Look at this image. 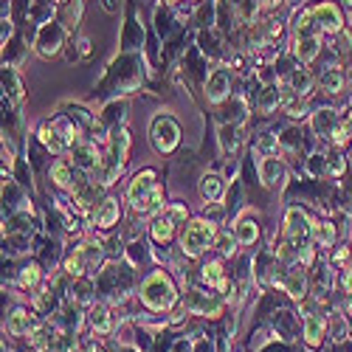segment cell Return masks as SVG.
I'll return each mask as SVG.
<instances>
[{
	"label": "cell",
	"instance_id": "1",
	"mask_svg": "<svg viewBox=\"0 0 352 352\" xmlns=\"http://www.w3.org/2000/svg\"><path fill=\"white\" fill-rule=\"evenodd\" d=\"M82 133L85 130L71 119V116L63 113V116H54V119L43 122L37 127V141L45 146L48 153L63 155V153H71L74 146L82 141Z\"/></svg>",
	"mask_w": 352,
	"mask_h": 352
},
{
	"label": "cell",
	"instance_id": "2",
	"mask_svg": "<svg viewBox=\"0 0 352 352\" xmlns=\"http://www.w3.org/2000/svg\"><path fill=\"white\" fill-rule=\"evenodd\" d=\"M138 299L146 310L164 313V310L175 307V302H178V285L172 282V276L166 271H153L138 285Z\"/></svg>",
	"mask_w": 352,
	"mask_h": 352
},
{
	"label": "cell",
	"instance_id": "3",
	"mask_svg": "<svg viewBox=\"0 0 352 352\" xmlns=\"http://www.w3.org/2000/svg\"><path fill=\"white\" fill-rule=\"evenodd\" d=\"M220 237V228L214 220H206V217H195L184 226V234H181V254L189 256V259H197L203 256L209 248H214Z\"/></svg>",
	"mask_w": 352,
	"mask_h": 352
},
{
	"label": "cell",
	"instance_id": "4",
	"mask_svg": "<svg viewBox=\"0 0 352 352\" xmlns=\"http://www.w3.org/2000/svg\"><path fill=\"white\" fill-rule=\"evenodd\" d=\"M102 265H104V245H102L99 240H87V243L76 245V248L65 256V274H68L71 279L96 276Z\"/></svg>",
	"mask_w": 352,
	"mask_h": 352
},
{
	"label": "cell",
	"instance_id": "5",
	"mask_svg": "<svg viewBox=\"0 0 352 352\" xmlns=\"http://www.w3.org/2000/svg\"><path fill=\"white\" fill-rule=\"evenodd\" d=\"M150 138H153V146L161 153V155H169L175 153V146L181 144V127L172 116H155L153 124H150Z\"/></svg>",
	"mask_w": 352,
	"mask_h": 352
},
{
	"label": "cell",
	"instance_id": "6",
	"mask_svg": "<svg viewBox=\"0 0 352 352\" xmlns=\"http://www.w3.org/2000/svg\"><path fill=\"white\" fill-rule=\"evenodd\" d=\"M65 37H68V28L56 20H48L37 28V37H34V51L43 56V60H51L63 51L65 45Z\"/></svg>",
	"mask_w": 352,
	"mask_h": 352
},
{
	"label": "cell",
	"instance_id": "7",
	"mask_svg": "<svg viewBox=\"0 0 352 352\" xmlns=\"http://www.w3.org/2000/svg\"><path fill=\"white\" fill-rule=\"evenodd\" d=\"M318 299L313 302H302V336L310 346H321V341H324L327 336V316L318 310Z\"/></svg>",
	"mask_w": 352,
	"mask_h": 352
},
{
	"label": "cell",
	"instance_id": "8",
	"mask_svg": "<svg viewBox=\"0 0 352 352\" xmlns=\"http://www.w3.org/2000/svg\"><path fill=\"white\" fill-rule=\"evenodd\" d=\"M310 228H313V220L307 217L305 209L299 206H290L285 212V240L293 245V248H305L310 240Z\"/></svg>",
	"mask_w": 352,
	"mask_h": 352
},
{
	"label": "cell",
	"instance_id": "9",
	"mask_svg": "<svg viewBox=\"0 0 352 352\" xmlns=\"http://www.w3.org/2000/svg\"><path fill=\"white\" fill-rule=\"evenodd\" d=\"M226 299L220 293H200V290H189L184 296V307L192 316H206V318H217L223 313Z\"/></svg>",
	"mask_w": 352,
	"mask_h": 352
},
{
	"label": "cell",
	"instance_id": "10",
	"mask_svg": "<svg viewBox=\"0 0 352 352\" xmlns=\"http://www.w3.org/2000/svg\"><path fill=\"white\" fill-rule=\"evenodd\" d=\"M155 178H158V172H155V169H141L135 178L130 181V186H127V203H130V209H133L135 214L144 212L146 197H150V192H153L155 184H158Z\"/></svg>",
	"mask_w": 352,
	"mask_h": 352
},
{
	"label": "cell",
	"instance_id": "11",
	"mask_svg": "<svg viewBox=\"0 0 352 352\" xmlns=\"http://www.w3.org/2000/svg\"><path fill=\"white\" fill-rule=\"evenodd\" d=\"M313 9V17H316V25L321 34H341L344 32V12L341 6L330 3V0H318Z\"/></svg>",
	"mask_w": 352,
	"mask_h": 352
},
{
	"label": "cell",
	"instance_id": "12",
	"mask_svg": "<svg viewBox=\"0 0 352 352\" xmlns=\"http://www.w3.org/2000/svg\"><path fill=\"white\" fill-rule=\"evenodd\" d=\"M256 172L259 181L265 189H282L287 181V164L282 161V155H271V158H259L256 161Z\"/></svg>",
	"mask_w": 352,
	"mask_h": 352
},
{
	"label": "cell",
	"instance_id": "13",
	"mask_svg": "<svg viewBox=\"0 0 352 352\" xmlns=\"http://www.w3.org/2000/svg\"><path fill=\"white\" fill-rule=\"evenodd\" d=\"M231 85H234V74L226 65H217L206 76V99L212 104H223L231 96Z\"/></svg>",
	"mask_w": 352,
	"mask_h": 352
},
{
	"label": "cell",
	"instance_id": "14",
	"mask_svg": "<svg viewBox=\"0 0 352 352\" xmlns=\"http://www.w3.org/2000/svg\"><path fill=\"white\" fill-rule=\"evenodd\" d=\"M37 324H40V318L34 316V310H32V307H25V305L12 307V313L6 316V333H9V336H14V338L32 336Z\"/></svg>",
	"mask_w": 352,
	"mask_h": 352
},
{
	"label": "cell",
	"instance_id": "15",
	"mask_svg": "<svg viewBox=\"0 0 352 352\" xmlns=\"http://www.w3.org/2000/svg\"><path fill=\"white\" fill-rule=\"evenodd\" d=\"M71 161H74V166L82 169V172H96L104 158H102V153H99V144H96V141L82 138V141L74 146V150H71Z\"/></svg>",
	"mask_w": 352,
	"mask_h": 352
},
{
	"label": "cell",
	"instance_id": "16",
	"mask_svg": "<svg viewBox=\"0 0 352 352\" xmlns=\"http://www.w3.org/2000/svg\"><path fill=\"white\" fill-rule=\"evenodd\" d=\"M119 220H122V203H119V197H104L99 206L94 209V214H91V226L99 228V231L116 228V226H119Z\"/></svg>",
	"mask_w": 352,
	"mask_h": 352
},
{
	"label": "cell",
	"instance_id": "17",
	"mask_svg": "<svg viewBox=\"0 0 352 352\" xmlns=\"http://www.w3.org/2000/svg\"><path fill=\"white\" fill-rule=\"evenodd\" d=\"M76 166H74V161H68V158H56L51 166H48V178H51V184L56 186V189H63V192H76L79 189V181H76V172H74Z\"/></svg>",
	"mask_w": 352,
	"mask_h": 352
},
{
	"label": "cell",
	"instance_id": "18",
	"mask_svg": "<svg viewBox=\"0 0 352 352\" xmlns=\"http://www.w3.org/2000/svg\"><path fill=\"white\" fill-rule=\"evenodd\" d=\"M282 287L290 299H296V302H305L307 299V293H310V279L305 274V265L302 262H296V265H290L285 279H282Z\"/></svg>",
	"mask_w": 352,
	"mask_h": 352
},
{
	"label": "cell",
	"instance_id": "19",
	"mask_svg": "<svg viewBox=\"0 0 352 352\" xmlns=\"http://www.w3.org/2000/svg\"><path fill=\"white\" fill-rule=\"evenodd\" d=\"M338 124H341V119H338V113H336L333 107H318V110L310 113V127H313V133H316L318 138H324V141L333 138V133H336Z\"/></svg>",
	"mask_w": 352,
	"mask_h": 352
},
{
	"label": "cell",
	"instance_id": "20",
	"mask_svg": "<svg viewBox=\"0 0 352 352\" xmlns=\"http://www.w3.org/2000/svg\"><path fill=\"white\" fill-rule=\"evenodd\" d=\"M290 54H293V60H299L305 65L313 63L321 54V37L318 34H296L290 43Z\"/></svg>",
	"mask_w": 352,
	"mask_h": 352
},
{
	"label": "cell",
	"instance_id": "21",
	"mask_svg": "<svg viewBox=\"0 0 352 352\" xmlns=\"http://www.w3.org/2000/svg\"><path fill=\"white\" fill-rule=\"evenodd\" d=\"M175 231H178V223H175V217L166 209H161L155 214V220L150 223V237H153L155 245H169L172 237H175Z\"/></svg>",
	"mask_w": 352,
	"mask_h": 352
},
{
	"label": "cell",
	"instance_id": "22",
	"mask_svg": "<svg viewBox=\"0 0 352 352\" xmlns=\"http://www.w3.org/2000/svg\"><path fill=\"white\" fill-rule=\"evenodd\" d=\"M3 91H6V99L12 104H23L25 102V87H23L20 74H17V65H6L3 63Z\"/></svg>",
	"mask_w": 352,
	"mask_h": 352
},
{
	"label": "cell",
	"instance_id": "23",
	"mask_svg": "<svg viewBox=\"0 0 352 352\" xmlns=\"http://www.w3.org/2000/svg\"><path fill=\"white\" fill-rule=\"evenodd\" d=\"M87 324L94 327V333H99V336H110L116 327H113V316H110V307L104 305V302H94L91 305V310H87Z\"/></svg>",
	"mask_w": 352,
	"mask_h": 352
},
{
	"label": "cell",
	"instance_id": "24",
	"mask_svg": "<svg viewBox=\"0 0 352 352\" xmlns=\"http://www.w3.org/2000/svg\"><path fill=\"white\" fill-rule=\"evenodd\" d=\"M318 87H321V91H324L327 96L341 94L344 87H346V71H344L341 65H330L327 71H321V76H318Z\"/></svg>",
	"mask_w": 352,
	"mask_h": 352
},
{
	"label": "cell",
	"instance_id": "25",
	"mask_svg": "<svg viewBox=\"0 0 352 352\" xmlns=\"http://www.w3.org/2000/svg\"><path fill=\"white\" fill-rule=\"evenodd\" d=\"M310 240H313V245H316V248L324 251V248H333V245H336L338 231H336V226H333L330 220H313Z\"/></svg>",
	"mask_w": 352,
	"mask_h": 352
},
{
	"label": "cell",
	"instance_id": "26",
	"mask_svg": "<svg viewBox=\"0 0 352 352\" xmlns=\"http://www.w3.org/2000/svg\"><path fill=\"white\" fill-rule=\"evenodd\" d=\"M234 234H237L240 245H256V240H259V220L251 212L237 217V220H234Z\"/></svg>",
	"mask_w": 352,
	"mask_h": 352
},
{
	"label": "cell",
	"instance_id": "27",
	"mask_svg": "<svg viewBox=\"0 0 352 352\" xmlns=\"http://www.w3.org/2000/svg\"><path fill=\"white\" fill-rule=\"evenodd\" d=\"M223 195H226V178L223 175H217V172L203 175L200 178V197L206 203H217V200H223Z\"/></svg>",
	"mask_w": 352,
	"mask_h": 352
},
{
	"label": "cell",
	"instance_id": "28",
	"mask_svg": "<svg viewBox=\"0 0 352 352\" xmlns=\"http://www.w3.org/2000/svg\"><path fill=\"white\" fill-rule=\"evenodd\" d=\"M333 285H336V276H333V265L327 259H318L316 262V299H327L333 293Z\"/></svg>",
	"mask_w": 352,
	"mask_h": 352
},
{
	"label": "cell",
	"instance_id": "29",
	"mask_svg": "<svg viewBox=\"0 0 352 352\" xmlns=\"http://www.w3.org/2000/svg\"><path fill=\"white\" fill-rule=\"evenodd\" d=\"M282 99H285V91H282L276 82H268V85L256 94V110L268 116V113H274V110L282 104Z\"/></svg>",
	"mask_w": 352,
	"mask_h": 352
},
{
	"label": "cell",
	"instance_id": "30",
	"mask_svg": "<svg viewBox=\"0 0 352 352\" xmlns=\"http://www.w3.org/2000/svg\"><path fill=\"white\" fill-rule=\"evenodd\" d=\"M99 119H102V124H104L107 130H119L122 122L127 119V99H113V102H107Z\"/></svg>",
	"mask_w": 352,
	"mask_h": 352
},
{
	"label": "cell",
	"instance_id": "31",
	"mask_svg": "<svg viewBox=\"0 0 352 352\" xmlns=\"http://www.w3.org/2000/svg\"><path fill=\"white\" fill-rule=\"evenodd\" d=\"M313 85H316V79H313V74L307 68H293L287 74V91H293L296 96H305L307 99L313 94Z\"/></svg>",
	"mask_w": 352,
	"mask_h": 352
},
{
	"label": "cell",
	"instance_id": "32",
	"mask_svg": "<svg viewBox=\"0 0 352 352\" xmlns=\"http://www.w3.org/2000/svg\"><path fill=\"white\" fill-rule=\"evenodd\" d=\"M43 285V268L40 262H25L17 271V287L20 290H37Z\"/></svg>",
	"mask_w": 352,
	"mask_h": 352
},
{
	"label": "cell",
	"instance_id": "33",
	"mask_svg": "<svg viewBox=\"0 0 352 352\" xmlns=\"http://www.w3.org/2000/svg\"><path fill=\"white\" fill-rule=\"evenodd\" d=\"M271 327H274L276 338L293 341V336H296V316L287 313V310H279V313H274V318H271Z\"/></svg>",
	"mask_w": 352,
	"mask_h": 352
},
{
	"label": "cell",
	"instance_id": "34",
	"mask_svg": "<svg viewBox=\"0 0 352 352\" xmlns=\"http://www.w3.org/2000/svg\"><path fill=\"white\" fill-rule=\"evenodd\" d=\"M290 32H293V37H296V34H318L313 9H296V12H293V17H290Z\"/></svg>",
	"mask_w": 352,
	"mask_h": 352
},
{
	"label": "cell",
	"instance_id": "35",
	"mask_svg": "<svg viewBox=\"0 0 352 352\" xmlns=\"http://www.w3.org/2000/svg\"><path fill=\"white\" fill-rule=\"evenodd\" d=\"M220 150H223V155H237V150H240V127L237 124H220Z\"/></svg>",
	"mask_w": 352,
	"mask_h": 352
},
{
	"label": "cell",
	"instance_id": "36",
	"mask_svg": "<svg viewBox=\"0 0 352 352\" xmlns=\"http://www.w3.org/2000/svg\"><path fill=\"white\" fill-rule=\"evenodd\" d=\"M282 150V138L276 133H262L256 141H254V155L256 158H271V155H279Z\"/></svg>",
	"mask_w": 352,
	"mask_h": 352
},
{
	"label": "cell",
	"instance_id": "37",
	"mask_svg": "<svg viewBox=\"0 0 352 352\" xmlns=\"http://www.w3.org/2000/svg\"><path fill=\"white\" fill-rule=\"evenodd\" d=\"M94 282H91V276H79V279H74V285H71V302L74 305H87L91 307L94 305Z\"/></svg>",
	"mask_w": 352,
	"mask_h": 352
},
{
	"label": "cell",
	"instance_id": "38",
	"mask_svg": "<svg viewBox=\"0 0 352 352\" xmlns=\"http://www.w3.org/2000/svg\"><path fill=\"white\" fill-rule=\"evenodd\" d=\"M228 102V99H226ZM223 113H226V124H243L245 119H248V104H245V99L243 96H231V102L223 107Z\"/></svg>",
	"mask_w": 352,
	"mask_h": 352
},
{
	"label": "cell",
	"instance_id": "39",
	"mask_svg": "<svg viewBox=\"0 0 352 352\" xmlns=\"http://www.w3.org/2000/svg\"><path fill=\"white\" fill-rule=\"evenodd\" d=\"M200 48H203V54H206V56H212V60L223 56L220 37H217V32H212V28H203V32H200Z\"/></svg>",
	"mask_w": 352,
	"mask_h": 352
},
{
	"label": "cell",
	"instance_id": "40",
	"mask_svg": "<svg viewBox=\"0 0 352 352\" xmlns=\"http://www.w3.org/2000/svg\"><path fill=\"white\" fill-rule=\"evenodd\" d=\"M51 352H79V338L74 333L60 330L54 338V344H51Z\"/></svg>",
	"mask_w": 352,
	"mask_h": 352
},
{
	"label": "cell",
	"instance_id": "41",
	"mask_svg": "<svg viewBox=\"0 0 352 352\" xmlns=\"http://www.w3.org/2000/svg\"><path fill=\"white\" fill-rule=\"evenodd\" d=\"M237 245H240V240H237V234H234V231H220V237L214 243L220 256H234V254H237Z\"/></svg>",
	"mask_w": 352,
	"mask_h": 352
},
{
	"label": "cell",
	"instance_id": "42",
	"mask_svg": "<svg viewBox=\"0 0 352 352\" xmlns=\"http://www.w3.org/2000/svg\"><path fill=\"white\" fill-rule=\"evenodd\" d=\"M349 321L341 316V313H336L333 318H330V338L336 341V344H341V341H346L349 338Z\"/></svg>",
	"mask_w": 352,
	"mask_h": 352
},
{
	"label": "cell",
	"instance_id": "43",
	"mask_svg": "<svg viewBox=\"0 0 352 352\" xmlns=\"http://www.w3.org/2000/svg\"><path fill=\"white\" fill-rule=\"evenodd\" d=\"M324 172H327V158L321 153H313L307 158V175H310V178H321Z\"/></svg>",
	"mask_w": 352,
	"mask_h": 352
},
{
	"label": "cell",
	"instance_id": "44",
	"mask_svg": "<svg viewBox=\"0 0 352 352\" xmlns=\"http://www.w3.org/2000/svg\"><path fill=\"white\" fill-rule=\"evenodd\" d=\"M146 256H150V251H146V243H141V240H135V243L127 248V259H130L133 268H138Z\"/></svg>",
	"mask_w": 352,
	"mask_h": 352
},
{
	"label": "cell",
	"instance_id": "45",
	"mask_svg": "<svg viewBox=\"0 0 352 352\" xmlns=\"http://www.w3.org/2000/svg\"><path fill=\"white\" fill-rule=\"evenodd\" d=\"M172 23H175L172 14H169L166 9L158 6V9H155V28H158V34H161V37H169V34H172Z\"/></svg>",
	"mask_w": 352,
	"mask_h": 352
},
{
	"label": "cell",
	"instance_id": "46",
	"mask_svg": "<svg viewBox=\"0 0 352 352\" xmlns=\"http://www.w3.org/2000/svg\"><path fill=\"white\" fill-rule=\"evenodd\" d=\"M192 352H217V349H214V341H212V338L197 336V338L192 341Z\"/></svg>",
	"mask_w": 352,
	"mask_h": 352
},
{
	"label": "cell",
	"instance_id": "47",
	"mask_svg": "<svg viewBox=\"0 0 352 352\" xmlns=\"http://www.w3.org/2000/svg\"><path fill=\"white\" fill-rule=\"evenodd\" d=\"M344 169H346V161H344V158H338V155L327 158V172L333 175V178H338V175H344Z\"/></svg>",
	"mask_w": 352,
	"mask_h": 352
},
{
	"label": "cell",
	"instance_id": "48",
	"mask_svg": "<svg viewBox=\"0 0 352 352\" xmlns=\"http://www.w3.org/2000/svg\"><path fill=\"white\" fill-rule=\"evenodd\" d=\"M82 17V0H68V25H76Z\"/></svg>",
	"mask_w": 352,
	"mask_h": 352
},
{
	"label": "cell",
	"instance_id": "49",
	"mask_svg": "<svg viewBox=\"0 0 352 352\" xmlns=\"http://www.w3.org/2000/svg\"><path fill=\"white\" fill-rule=\"evenodd\" d=\"M3 169L12 172L14 169V150H12V144L3 138Z\"/></svg>",
	"mask_w": 352,
	"mask_h": 352
},
{
	"label": "cell",
	"instance_id": "50",
	"mask_svg": "<svg viewBox=\"0 0 352 352\" xmlns=\"http://www.w3.org/2000/svg\"><path fill=\"white\" fill-rule=\"evenodd\" d=\"M256 3H259V9H276L285 3V0H256Z\"/></svg>",
	"mask_w": 352,
	"mask_h": 352
},
{
	"label": "cell",
	"instance_id": "51",
	"mask_svg": "<svg viewBox=\"0 0 352 352\" xmlns=\"http://www.w3.org/2000/svg\"><path fill=\"white\" fill-rule=\"evenodd\" d=\"M76 48H79V54H82V56H87V54H91V40L82 37V40L76 43Z\"/></svg>",
	"mask_w": 352,
	"mask_h": 352
},
{
	"label": "cell",
	"instance_id": "52",
	"mask_svg": "<svg viewBox=\"0 0 352 352\" xmlns=\"http://www.w3.org/2000/svg\"><path fill=\"white\" fill-rule=\"evenodd\" d=\"M102 9L110 12V14H116V12H119V3H116V0H102Z\"/></svg>",
	"mask_w": 352,
	"mask_h": 352
},
{
	"label": "cell",
	"instance_id": "53",
	"mask_svg": "<svg viewBox=\"0 0 352 352\" xmlns=\"http://www.w3.org/2000/svg\"><path fill=\"white\" fill-rule=\"evenodd\" d=\"M341 122H344V127L349 130V138H352V104H349V110H346V116H344Z\"/></svg>",
	"mask_w": 352,
	"mask_h": 352
},
{
	"label": "cell",
	"instance_id": "54",
	"mask_svg": "<svg viewBox=\"0 0 352 352\" xmlns=\"http://www.w3.org/2000/svg\"><path fill=\"white\" fill-rule=\"evenodd\" d=\"M285 3H287L293 12H296V9H302V3H305V0H285Z\"/></svg>",
	"mask_w": 352,
	"mask_h": 352
},
{
	"label": "cell",
	"instance_id": "55",
	"mask_svg": "<svg viewBox=\"0 0 352 352\" xmlns=\"http://www.w3.org/2000/svg\"><path fill=\"white\" fill-rule=\"evenodd\" d=\"M85 352H104V349H102L99 344H87V346H85Z\"/></svg>",
	"mask_w": 352,
	"mask_h": 352
},
{
	"label": "cell",
	"instance_id": "56",
	"mask_svg": "<svg viewBox=\"0 0 352 352\" xmlns=\"http://www.w3.org/2000/svg\"><path fill=\"white\" fill-rule=\"evenodd\" d=\"M181 0H164V6H178Z\"/></svg>",
	"mask_w": 352,
	"mask_h": 352
},
{
	"label": "cell",
	"instance_id": "57",
	"mask_svg": "<svg viewBox=\"0 0 352 352\" xmlns=\"http://www.w3.org/2000/svg\"><path fill=\"white\" fill-rule=\"evenodd\" d=\"M54 3H60V6H65V3H68V0H54Z\"/></svg>",
	"mask_w": 352,
	"mask_h": 352
},
{
	"label": "cell",
	"instance_id": "58",
	"mask_svg": "<svg viewBox=\"0 0 352 352\" xmlns=\"http://www.w3.org/2000/svg\"><path fill=\"white\" fill-rule=\"evenodd\" d=\"M189 3H200V0H189Z\"/></svg>",
	"mask_w": 352,
	"mask_h": 352
},
{
	"label": "cell",
	"instance_id": "59",
	"mask_svg": "<svg viewBox=\"0 0 352 352\" xmlns=\"http://www.w3.org/2000/svg\"><path fill=\"white\" fill-rule=\"evenodd\" d=\"M3 352H14V349H3Z\"/></svg>",
	"mask_w": 352,
	"mask_h": 352
}]
</instances>
